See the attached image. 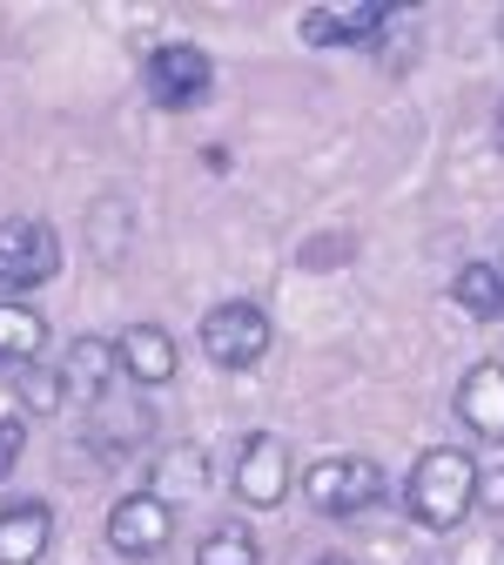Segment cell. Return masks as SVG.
<instances>
[{
    "label": "cell",
    "mask_w": 504,
    "mask_h": 565,
    "mask_svg": "<svg viewBox=\"0 0 504 565\" xmlns=\"http://www.w3.org/2000/svg\"><path fill=\"white\" fill-rule=\"evenodd\" d=\"M478 458L458 451V445H438L410 465V484H404V512L423 525V532H458L471 512H478Z\"/></svg>",
    "instance_id": "cell-1"
},
{
    "label": "cell",
    "mask_w": 504,
    "mask_h": 565,
    "mask_svg": "<svg viewBox=\"0 0 504 565\" xmlns=\"http://www.w3.org/2000/svg\"><path fill=\"white\" fill-rule=\"evenodd\" d=\"M303 499L317 519H364L390 499V471L364 451H336V458H317L303 471Z\"/></svg>",
    "instance_id": "cell-2"
},
{
    "label": "cell",
    "mask_w": 504,
    "mask_h": 565,
    "mask_svg": "<svg viewBox=\"0 0 504 565\" xmlns=\"http://www.w3.org/2000/svg\"><path fill=\"white\" fill-rule=\"evenodd\" d=\"M61 276V236L41 216H8L0 223V303H14Z\"/></svg>",
    "instance_id": "cell-3"
},
{
    "label": "cell",
    "mask_w": 504,
    "mask_h": 565,
    "mask_svg": "<svg viewBox=\"0 0 504 565\" xmlns=\"http://www.w3.org/2000/svg\"><path fill=\"white\" fill-rule=\"evenodd\" d=\"M141 88H149L156 108H195L215 88V61L195 41H162V47H149V61H141Z\"/></svg>",
    "instance_id": "cell-4"
},
{
    "label": "cell",
    "mask_w": 504,
    "mask_h": 565,
    "mask_svg": "<svg viewBox=\"0 0 504 565\" xmlns=\"http://www.w3.org/2000/svg\"><path fill=\"white\" fill-rule=\"evenodd\" d=\"M269 343H276L269 317L256 303H243V297L236 303H215L202 317V350H208V364H223V371H256L269 358Z\"/></svg>",
    "instance_id": "cell-5"
},
{
    "label": "cell",
    "mask_w": 504,
    "mask_h": 565,
    "mask_svg": "<svg viewBox=\"0 0 504 565\" xmlns=\"http://www.w3.org/2000/svg\"><path fill=\"white\" fill-rule=\"evenodd\" d=\"M175 539V505L156 499V491H128V499L108 505V552L115 558H162Z\"/></svg>",
    "instance_id": "cell-6"
},
{
    "label": "cell",
    "mask_w": 504,
    "mask_h": 565,
    "mask_svg": "<svg viewBox=\"0 0 504 565\" xmlns=\"http://www.w3.org/2000/svg\"><path fill=\"white\" fill-rule=\"evenodd\" d=\"M290 478H297V458H290V438L276 431H249L243 451H236V499L249 512H276L290 499Z\"/></svg>",
    "instance_id": "cell-7"
},
{
    "label": "cell",
    "mask_w": 504,
    "mask_h": 565,
    "mask_svg": "<svg viewBox=\"0 0 504 565\" xmlns=\"http://www.w3.org/2000/svg\"><path fill=\"white\" fill-rule=\"evenodd\" d=\"M149 438H156V411L135 404V397H128V404H108V397H101L95 411H82V445H88L95 458H108V465L128 458V451H141Z\"/></svg>",
    "instance_id": "cell-8"
},
{
    "label": "cell",
    "mask_w": 504,
    "mask_h": 565,
    "mask_svg": "<svg viewBox=\"0 0 504 565\" xmlns=\"http://www.w3.org/2000/svg\"><path fill=\"white\" fill-rule=\"evenodd\" d=\"M384 28H390V8H377V0H343V8H310L303 14L310 47H364Z\"/></svg>",
    "instance_id": "cell-9"
},
{
    "label": "cell",
    "mask_w": 504,
    "mask_h": 565,
    "mask_svg": "<svg viewBox=\"0 0 504 565\" xmlns=\"http://www.w3.org/2000/svg\"><path fill=\"white\" fill-rule=\"evenodd\" d=\"M115 371H121V358H115V343H108V337H75V343H67V358H61L67 404H75V411H95V404L108 397Z\"/></svg>",
    "instance_id": "cell-10"
},
{
    "label": "cell",
    "mask_w": 504,
    "mask_h": 565,
    "mask_svg": "<svg viewBox=\"0 0 504 565\" xmlns=\"http://www.w3.org/2000/svg\"><path fill=\"white\" fill-rule=\"evenodd\" d=\"M458 417L464 431L484 438V445H504V364H471L464 384H458Z\"/></svg>",
    "instance_id": "cell-11"
},
{
    "label": "cell",
    "mask_w": 504,
    "mask_h": 565,
    "mask_svg": "<svg viewBox=\"0 0 504 565\" xmlns=\"http://www.w3.org/2000/svg\"><path fill=\"white\" fill-rule=\"evenodd\" d=\"M115 358H121V371H128V384H169L175 377V337L162 330V323H128L121 337H115Z\"/></svg>",
    "instance_id": "cell-12"
},
{
    "label": "cell",
    "mask_w": 504,
    "mask_h": 565,
    "mask_svg": "<svg viewBox=\"0 0 504 565\" xmlns=\"http://www.w3.org/2000/svg\"><path fill=\"white\" fill-rule=\"evenodd\" d=\"M54 545V512L41 499H21L0 512V565H41Z\"/></svg>",
    "instance_id": "cell-13"
},
{
    "label": "cell",
    "mask_w": 504,
    "mask_h": 565,
    "mask_svg": "<svg viewBox=\"0 0 504 565\" xmlns=\"http://www.w3.org/2000/svg\"><path fill=\"white\" fill-rule=\"evenodd\" d=\"M41 350H47V317L34 303H0V364H41Z\"/></svg>",
    "instance_id": "cell-14"
},
{
    "label": "cell",
    "mask_w": 504,
    "mask_h": 565,
    "mask_svg": "<svg viewBox=\"0 0 504 565\" xmlns=\"http://www.w3.org/2000/svg\"><path fill=\"white\" fill-rule=\"evenodd\" d=\"M451 303L478 323H497L504 317V269L497 263H464L458 282H451Z\"/></svg>",
    "instance_id": "cell-15"
},
{
    "label": "cell",
    "mask_w": 504,
    "mask_h": 565,
    "mask_svg": "<svg viewBox=\"0 0 504 565\" xmlns=\"http://www.w3.org/2000/svg\"><path fill=\"white\" fill-rule=\"evenodd\" d=\"M208 458H202V445H175L162 465H156V478H149V491H156V499H195V491L208 484V471H202Z\"/></svg>",
    "instance_id": "cell-16"
},
{
    "label": "cell",
    "mask_w": 504,
    "mask_h": 565,
    "mask_svg": "<svg viewBox=\"0 0 504 565\" xmlns=\"http://www.w3.org/2000/svg\"><path fill=\"white\" fill-rule=\"evenodd\" d=\"M195 565H262V545H256L249 525H215L195 545Z\"/></svg>",
    "instance_id": "cell-17"
},
{
    "label": "cell",
    "mask_w": 504,
    "mask_h": 565,
    "mask_svg": "<svg viewBox=\"0 0 504 565\" xmlns=\"http://www.w3.org/2000/svg\"><path fill=\"white\" fill-rule=\"evenodd\" d=\"M14 391H21V411H41V417L67 411V384H61V371H47V364H21Z\"/></svg>",
    "instance_id": "cell-18"
},
{
    "label": "cell",
    "mask_w": 504,
    "mask_h": 565,
    "mask_svg": "<svg viewBox=\"0 0 504 565\" xmlns=\"http://www.w3.org/2000/svg\"><path fill=\"white\" fill-rule=\"evenodd\" d=\"M128 230H135L128 202H121V195H101V202H95V249H101V263L121 256V236H128Z\"/></svg>",
    "instance_id": "cell-19"
},
{
    "label": "cell",
    "mask_w": 504,
    "mask_h": 565,
    "mask_svg": "<svg viewBox=\"0 0 504 565\" xmlns=\"http://www.w3.org/2000/svg\"><path fill=\"white\" fill-rule=\"evenodd\" d=\"M21 451H28V417H21V411H8V417H0V478H14Z\"/></svg>",
    "instance_id": "cell-20"
},
{
    "label": "cell",
    "mask_w": 504,
    "mask_h": 565,
    "mask_svg": "<svg viewBox=\"0 0 504 565\" xmlns=\"http://www.w3.org/2000/svg\"><path fill=\"white\" fill-rule=\"evenodd\" d=\"M478 512L504 519V465H484V471H478Z\"/></svg>",
    "instance_id": "cell-21"
},
{
    "label": "cell",
    "mask_w": 504,
    "mask_h": 565,
    "mask_svg": "<svg viewBox=\"0 0 504 565\" xmlns=\"http://www.w3.org/2000/svg\"><path fill=\"white\" fill-rule=\"evenodd\" d=\"M451 565H497V539H491V532H478V539H464Z\"/></svg>",
    "instance_id": "cell-22"
},
{
    "label": "cell",
    "mask_w": 504,
    "mask_h": 565,
    "mask_svg": "<svg viewBox=\"0 0 504 565\" xmlns=\"http://www.w3.org/2000/svg\"><path fill=\"white\" fill-rule=\"evenodd\" d=\"M497 149H504V102H497Z\"/></svg>",
    "instance_id": "cell-23"
},
{
    "label": "cell",
    "mask_w": 504,
    "mask_h": 565,
    "mask_svg": "<svg viewBox=\"0 0 504 565\" xmlns=\"http://www.w3.org/2000/svg\"><path fill=\"white\" fill-rule=\"evenodd\" d=\"M317 565H350V558H343V552H330V558H317Z\"/></svg>",
    "instance_id": "cell-24"
},
{
    "label": "cell",
    "mask_w": 504,
    "mask_h": 565,
    "mask_svg": "<svg viewBox=\"0 0 504 565\" xmlns=\"http://www.w3.org/2000/svg\"><path fill=\"white\" fill-rule=\"evenodd\" d=\"M497 41H504V14H497Z\"/></svg>",
    "instance_id": "cell-25"
}]
</instances>
